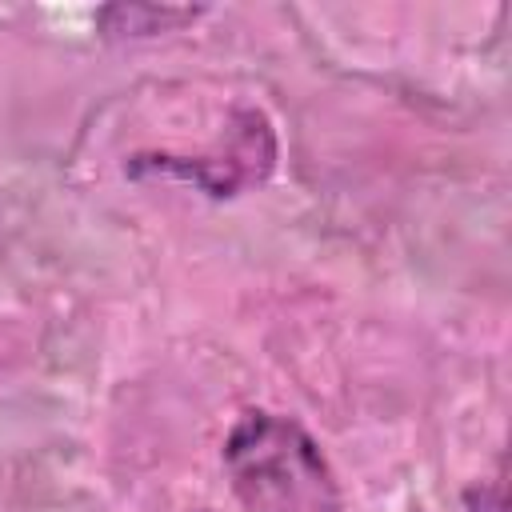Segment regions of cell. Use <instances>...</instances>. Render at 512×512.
Listing matches in <instances>:
<instances>
[{
  "instance_id": "1",
  "label": "cell",
  "mask_w": 512,
  "mask_h": 512,
  "mask_svg": "<svg viewBox=\"0 0 512 512\" xmlns=\"http://www.w3.org/2000/svg\"><path fill=\"white\" fill-rule=\"evenodd\" d=\"M224 472L248 512H344L320 444L276 412H244L224 440Z\"/></svg>"
},
{
  "instance_id": "2",
  "label": "cell",
  "mask_w": 512,
  "mask_h": 512,
  "mask_svg": "<svg viewBox=\"0 0 512 512\" xmlns=\"http://www.w3.org/2000/svg\"><path fill=\"white\" fill-rule=\"evenodd\" d=\"M276 168V132L268 124V116L260 108H236L228 120V144L220 152L208 156H132L124 164L128 176H148V172H164V176H180L192 180L196 188H204L208 196L224 200L236 196L260 180H268Z\"/></svg>"
},
{
  "instance_id": "3",
  "label": "cell",
  "mask_w": 512,
  "mask_h": 512,
  "mask_svg": "<svg viewBox=\"0 0 512 512\" xmlns=\"http://www.w3.org/2000/svg\"><path fill=\"white\" fill-rule=\"evenodd\" d=\"M204 8H176V4H108L100 8V32L104 36H156L184 28Z\"/></svg>"
},
{
  "instance_id": "4",
  "label": "cell",
  "mask_w": 512,
  "mask_h": 512,
  "mask_svg": "<svg viewBox=\"0 0 512 512\" xmlns=\"http://www.w3.org/2000/svg\"><path fill=\"white\" fill-rule=\"evenodd\" d=\"M464 504L468 512H504V484H476L464 492Z\"/></svg>"
}]
</instances>
